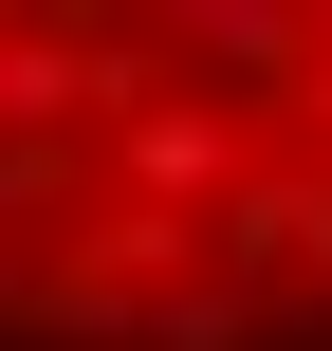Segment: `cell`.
Wrapping results in <instances>:
<instances>
[{"label":"cell","instance_id":"obj_1","mask_svg":"<svg viewBox=\"0 0 332 351\" xmlns=\"http://www.w3.org/2000/svg\"><path fill=\"white\" fill-rule=\"evenodd\" d=\"M148 56H203L222 93H259V74H314V19H296V0H166Z\"/></svg>","mask_w":332,"mask_h":351},{"label":"cell","instance_id":"obj_2","mask_svg":"<svg viewBox=\"0 0 332 351\" xmlns=\"http://www.w3.org/2000/svg\"><path fill=\"white\" fill-rule=\"evenodd\" d=\"M129 185H185V204L240 185V111H222V93H166V111H148V74H129Z\"/></svg>","mask_w":332,"mask_h":351},{"label":"cell","instance_id":"obj_3","mask_svg":"<svg viewBox=\"0 0 332 351\" xmlns=\"http://www.w3.org/2000/svg\"><path fill=\"white\" fill-rule=\"evenodd\" d=\"M296 111H314V130H332V19H314V74H296Z\"/></svg>","mask_w":332,"mask_h":351}]
</instances>
